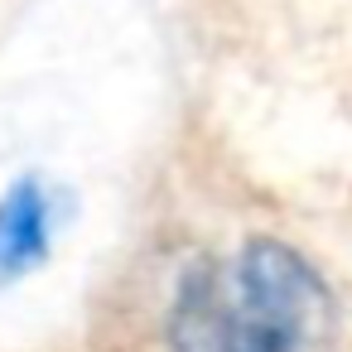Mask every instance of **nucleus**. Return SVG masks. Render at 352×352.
Instances as JSON below:
<instances>
[{"instance_id": "f257e3e1", "label": "nucleus", "mask_w": 352, "mask_h": 352, "mask_svg": "<svg viewBox=\"0 0 352 352\" xmlns=\"http://www.w3.org/2000/svg\"><path fill=\"white\" fill-rule=\"evenodd\" d=\"M328 323L333 304L314 265L275 236H251L179 280L164 352H314Z\"/></svg>"}, {"instance_id": "f03ea898", "label": "nucleus", "mask_w": 352, "mask_h": 352, "mask_svg": "<svg viewBox=\"0 0 352 352\" xmlns=\"http://www.w3.org/2000/svg\"><path fill=\"white\" fill-rule=\"evenodd\" d=\"M49 193L25 179L0 198V285L25 275L49 251Z\"/></svg>"}]
</instances>
